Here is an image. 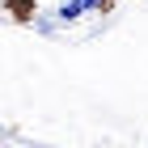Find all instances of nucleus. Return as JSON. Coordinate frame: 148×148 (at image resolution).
Segmentation results:
<instances>
[{
	"mask_svg": "<svg viewBox=\"0 0 148 148\" xmlns=\"http://www.w3.org/2000/svg\"><path fill=\"white\" fill-rule=\"evenodd\" d=\"M0 9L9 13L17 25H34V17H38V0H0Z\"/></svg>",
	"mask_w": 148,
	"mask_h": 148,
	"instance_id": "nucleus-1",
	"label": "nucleus"
},
{
	"mask_svg": "<svg viewBox=\"0 0 148 148\" xmlns=\"http://www.w3.org/2000/svg\"><path fill=\"white\" fill-rule=\"evenodd\" d=\"M85 13H89V9H85V0H64V4L55 9V17H59L64 25H68V21H80Z\"/></svg>",
	"mask_w": 148,
	"mask_h": 148,
	"instance_id": "nucleus-2",
	"label": "nucleus"
},
{
	"mask_svg": "<svg viewBox=\"0 0 148 148\" xmlns=\"http://www.w3.org/2000/svg\"><path fill=\"white\" fill-rule=\"evenodd\" d=\"M89 13H114V0H85Z\"/></svg>",
	"mask_w": 148,
	"mask_h": 148,
	"instance_id": "nucleus-3",
	"label": "nucleus"
},
{
	"mask_svg": "<svg viewBox=\"0 0 148 148\" xmlns=\"http://www.w3.org/2000/svg\"><path fill=\"white\" fill-rule=\"evenodd\" d=\"M0 148H4V144H0Z\"/></svg>",
	"mask_w": 148,
	"mask_h": 148,
	"instance_id": "nucleus-4",
	"label": "nucleus"
}]
</instances>
